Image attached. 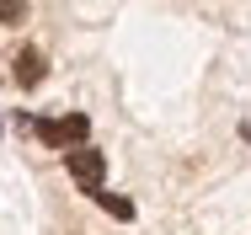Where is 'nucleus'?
<instances>
[{"label":"nucleus","mask_w":251,"mask_h":235,"mask_svg":"<svg viewBox=\"0 0 251 235\" xmlns=\"http://www.w3.org/2000/svg\"><path fill=\"white\" fill-rule=\"evenodd\" d=\"M27 129H32L43 144L75 155V150H86V129H91V123H86L80 112H64V118H27Z\"/></svg>","instance_id":"nucleus-1"},{"label":"nucleus","mask_w":251,"mask_h":235,"mask_svg":"<svg viewBox=\"0 0 251 235\" xmlns=\"http://www.w3.org/2000/svg\"><path fill=\"white\" fill-rule=\"evenodd\" d=\"M64 166H70V177L80 182V192H91L97 198L101 192V182H107V160H101V150H75V155H64Z\"/></svg>","instance_id":"nucleus-2"},{"label":"nucleus","mask_w":251,"mask_h":235,"mask_svg":"<svg viewBox=\"0 0 251 235\" xmlns=\"http://www.w3.org/2000/svg\"><path fill=\"white\" fill-rule=\"evenodd\" d=\"M43 70H49V59H43L38 48H22V53H16V86H38Z\"/></svg>","instance_id":"nucleus-3"},{"label":"nucleus","mask_w":251,"mask_h":235,"mask_svg":"<svg viewBox=\"0 0 251 235\" xmlns=\"http://www.w3.org/2000/svg\"><path fill=\"white\" fill-rule=\"evenodd\" d=\"M97 203L112 214V219H134V203H128V198H118V192H107V187L97 192Z\"/></svg>","instance_id":"nucleus-4"},{"label":"nucleus","mask_w":251,"mask_h":235,"mask_svg":"<svg viewBox=\"0 0 251 235\" xmlns=\"http://www.w3.org/2000/svg\"><path fill=\"white\" fill-rule=\"evenodd\" d=\"M0 22H27V5L22 0H0Z\"/></svg>","instance_id":"nucleus-5"},{"label":"nucleus","mask_w":251,"mask_h":235,"mask_svg":"<svg viewBox=\"0 0 251 235\" xmlns=\"http://www.w3.org/2000/svg\"><path fill=\"white\" fill-rule=\"evenodd\" d=\"M241 134H246V139H251V123H241Z\"/></svg>","instance_id":"nucleus-6"}]
</instances>
